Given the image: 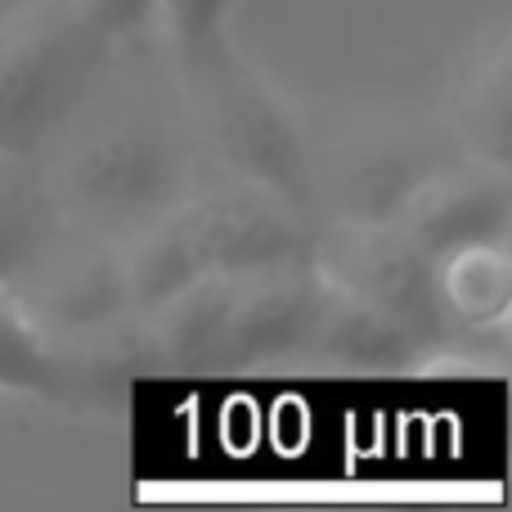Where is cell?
I'll return each instance as SVG.
<instances>
[{
	"mask_svg": "<svg viewBox=\"0 0 512 512\" xmlns=\"http://www.w3.org/2000/svg\"><path fill=\"white\" fill-rule=\"evenodd\" d=\"M504 230V194L499 189H463V194L436 203L432 212V248L436 252H463V248H486Z\"/></svg>",
	"mask_w": 512,
	"mask_h": 512,
	"instance_id": "3957f363",
	"label": "cell"
},
{
	"mask_svg": "<svg viewBox=\"0 0 512 512\" xmlns=\"http://www.w3.org/2000/svg\"><path fill=\"white\" fill-rule=\"evenodd\" d=\"M59 9L90 45L126 41L158 18V0H59Z\"/></svg>",
	"mask_w": 512,
	"mask_h": 512,
	"instance_id": "5b68a950",
	"label": "cell"
},
{
	"mask_svg": "<svg viewBox=\"0 0 512 512\" xmlns=\"http://www.w3.org/2000/svg\"><path fill=\"white\" fill-rule=\"evenodd\" d=\"M0 391L18 396H54L59 391V364L36 328L0 301Z\"/></svg>",
	"mask_w": 512,
	"mask_h": 512,
	"instance_id": "7a4b0ae2",
	"label": "cell"
},
{
	"mask_svg": "<svg viewBox=\"0 0 512 512\" xmlns=\"http://www.w3.org/2000/svg\"><path fill=\"white\" fill-rule=\"evenodd\" d=\"M234 5H239V0H158V18L180 54H189V59H212Z\"/></svg>",
	"mask_w": 512,
	"mask_h": 512,
	"instance_id": "277c9868",
	"label": "cell"
},
{
	"mask_svg": "<svg viewBox=\"0 0 512 512\" xmlns=\"http://www.w3.org/2000/svg\"><path fill=\"white\" fill-rule=\"evenodd\" d=\"M68 45L63 32L14 36L0 45V144H14L50 117L72 68Z\"/></svg>",
	"mask_w": 512,
	"mask_h": 512,
	"instance_id": "6da1fadb",
	"label": "cell"
}]
</instances>
